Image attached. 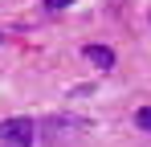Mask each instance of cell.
I'll return each mask as SVG.
<instances>
[{
    "label": "cell",
    "instance_id": "6da1fadb",
    "mask_svg": "<svg viewBox=\"0 0 151 147\" xmlns=\"http://www.w3.org/2000/svg\"><path fill=\"white\" fill-rule=\"evenodd\" d=\"M0 139L4 143H17V147L33 143V122L29 119H4L0 122Z\"/></svg>",
    "mask_w": 151,
    "mask_h": 147
},
{
    "label": "cell",
    "instance_id": "7a4b0ae2",
    "mask_svg": "<svg viewBox=\"0 0 151 147\" xmlns=\"http://www.w3.org/2000/svg\"><path fill=\"white\" fill-rule=\"evenodd\" d=\"M82 53H86V61H94L98 70H110V66H114V53L106 45H82Z\"/></svg>",
    "mask_w": 151,
    "mask_h": 147
},
{
    "label": "cell",
    "instance_id": "3957f363",
    "mask_svg": "<svg viewBox=\"0 0 151 147\" xmlns=\"http://www.w3.org/2000/svg\"><path fill=\"white\" fill-rule=\"evenodd\" d=\"M135 122H139V127H143V131H151V106H143V110H139V115H135Z\"/></svg>",
    "mask_w": 151,
    "mask_h": 147
},
{
    "label": "cell",
    "instance_id": "277c9868",
    "mask_svg": "<svg viewBox=\"0 0 151 147\" xmlns=\"http://www.w3.org/2000/svg\"><path fill=\"white\" fill-rule=\"evenodd\" d=\"M74 0H45V8H70Z\"/></svg>",
    "mask_w": 151,
    "mask_h": 147
}]
</instances>
